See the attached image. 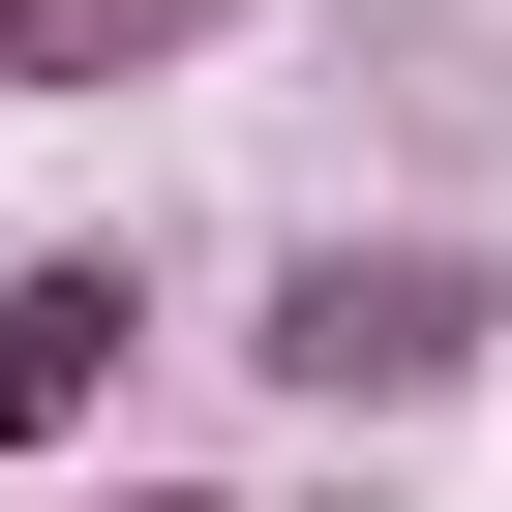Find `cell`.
I'll use <instances>...</instances> for the list:
<instances>
[{"label": "cell", "instance_id": "6da1fadb", "mask_svg": "<svg viewBox=\"0 0 512 512\" xmlns=\"http://www.w3.org/2000/svg\"><path fill=\"white\" fill-rule=\"evenodd\" d=\"M482 332H512V272H482V241H302L241 362H272L302 422H452V392H482Z\"/></svg>", "mask_w": 512, "mask_h": 512}, {"label": "cell", "instance_id": "7a4b0ae2", "mask_svg": "<svg viewBox=\"0 0 512 512\" xmlns=\"http://www.w3.org/2000/svg\"><path fill=\"white\" fill-rule=\"evenodd\" d=\"M121 362H151V272H121V241H31V272H0V452L121 422Z\"/></svg>", "mask_w": 512, "mask_h": 512}, {"label": "cell", "instance_id": "3957f363", "mask_svg": "<svg viewBox=\"0 0 512 512\" xmlns=\"http://www.w3.org/2000/svg\"><path fill=\"white\" fill-rule=\"evenodd\" d=\"M211 31H272V0H0V91H181Z\"/></svg>", "mask_w": 512, "mask_h": 512}, {"label": "cell", "instance_id": "277c9868", "mask_svg": "<svg viewBox=\"0 0 512 512\" xmlns=\"http://www.w3.org/2000/svg\"><path fill=\"white\" fill-rule=\"evenodd\" d=\"M121 512H211V482H121Z\"/></svg>", "mask_w": 512, "mask_h": 512}]
</instances>
